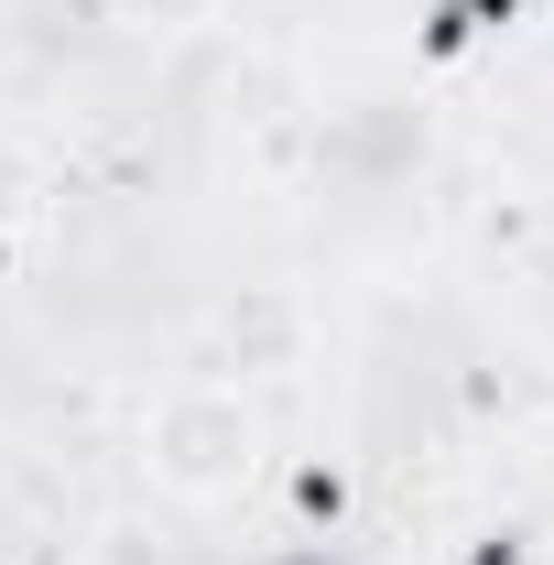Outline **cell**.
<instances>
[{
	"mask_svg": "<svg viewBox=\"0 0 554 565\" xmlns=\"http://www.w3.org/2000/svg\"><path fill=\"white\" fill-rule=\"evenodd\" d=\"M251 468H262V414H251L239 381L185 370V381L152 392V414H141V479L163 500H196V511H207V500H228Z\"/></svg>",
	"mask_w": 554,
	"mask_h": 565,
	"instance_id": "cell-1",
	"label": "cell"
},
{
	"mask_svg": "<svg viewBox=\"0 0 554 565\" xmlns=\"http://www.w3.org/2000/svg\"><path fill=\"white\" fill-rule=\"evenodd\" d=\"M327 152H338L348 185H403V174L424 163V109L414 98H359V109H338Z\"/></svg>",
	"mask_w": 554,
	"mask_h": 565,
	"instance_id": "cell-2",
	"label": "cell"
},
{
	"mask_svg": "<svg viewBox=\"0 0 554 565\" xmlns=\"http://www.w3.org/2000/svg\"><path fill=\"white\" fill-rule=\"evenodd\" d=\"M109 22L141 33V44H196V33L228 22V0H109Z\"/></svg>",
	"mask_w": 554,
	"mask_h": 565,
	"instance_id": "cell-3",
	"label": "cell"
}]
</instances>
